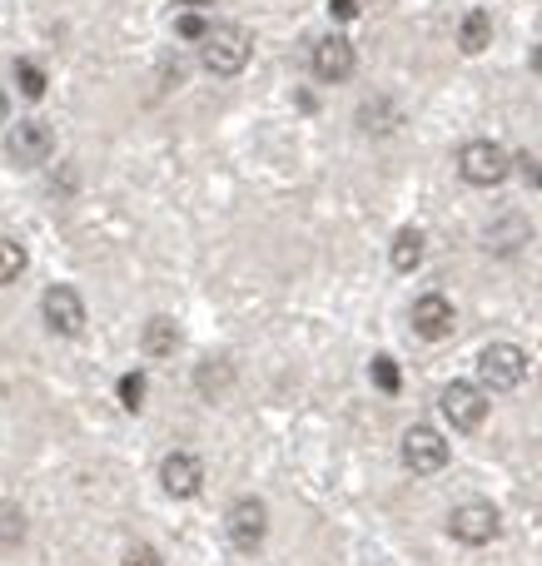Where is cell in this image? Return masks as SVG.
<instances>
[{
	"instance_id": "obj_1",
	"label": "cell",
	"mask_w": 542,
	"mask_h": 566,
	"mask_svg": "<svg viewBox=\"0 0 542 566\" xmlns=\"http://www.w3.org/2000/svg\"><path fill=\"white\" fill-rule=\"evenodd\" d=\"M249 55H254V35H249L244 25H209V35L199 40V60H205V70L219 80L239 75V70L249 65Z\"/></svg>"
},
{
	"instance_id": "obj_2",
	"label": "cell",
	"mask_w": 542,
	"mask_h": 566,
	"mask_svg": "<svg viewBox=\"0 0 542 566\" xmlns=\"http://www.w3.org/2000/svg\"><path fill=\"white\" fill-rule=\"evenodd\" d=\"M508 169H513V159H508V149L498 145V139H468V145L458 149V175H463L473 189L503 185Z\"/></svg>"
},
{
	"instance_id": "obj_3",
	"label": "cell",
	"mask_w": 542,
	"mask_h": 566,
	"mask_svg": "<svg viewBox=\"0 0 542 566\" xmlns=\"http://www.w3.org/2000/svg\"><path fill=\"white\" fill-rule=\"evenodd\" d=\"M478 378L493 392H513L518 382L528 378V353L518 348V343H488V348L478 353Z\"/></svg>"
},
{
	"instance_id": "obj_4",
	"label": "cell",
	"mask_w": 542,
	"mask_h": 566,
	"mask_svg": "<svg viewBox=\"0 0 542 566\" xmlns=\"http://www.w3.org/2000/svg\"><path fill=\"white\" fill-rule=\"evenodd\" d=\"M448 532H454L458 542H468V547H488V542H498V532H503V517H498L493 502L473 497L448 512Z\"/></svg>"
},
{
	"instance_id": "obj_5",
	"label": "cell",
	"mask_w": 542,
	"mask_h": 566,
	"mask_svg": "<svg viewBox=\"0 0 542 566\" xmlns=\"http://www.w3.org/2000/svg\"><path fill=\"white\" fill-rule=\"evenodd\" d=\"M404 468L418 472V478H434V472L448 468V438L438 428H428V422H414V428L404 432Z\"/></svg>"
},
{
	"instance_id": "obj_6",
	"label": "cell",
	"mask_w": 542,
	"mask_h": 566,
	"mask_svg": "<svg viewBox=\"0 0 542 566\" xmlns=\"http://www.w3.org/2000/svg\"><path fill=\"white\" fill-rule=\"evenodd\" d=\"M358 65V50L348 35H319L314 50H309V70H314V80H324V85H344L348 75H354Z\"/></svg>"
},
{
	"instance_id": "obj_7",
	"label": "cell",
	"mask_w": 542,
	"mask_h": 566,
	"mask_svg": "<svg viewBox=\"0 0 542 566\" xmlns=\"http://www.w3.org/2000/svg\"><path fill=\"white\" fill-rule=\"evenodd\" d=\"M438 412H444L458 432H478L488 418V392L478 388V382H448V388L438 392Z\"/></svg>"
},
{
	"instance_id": "obj_8",
	"label": "cell",
	"mask_w": 542,
	"mask_h": 566,
	"mask_svg": "<svg viewBox=\"0 0 542 566\" xmlns=\"http://www.w3.org/2000/svg\"><path fill=\"white\" fill-rule=\"evenodd\" d=\"M40 318H45V328L60 333V338H80V333H85V298H80L70 283H55V289H45V298H40Z\"/></svg>"
},
{
	"instance_id": "obj_9",
	"label": "cell",
	"mask_w": 542,
	"mask_h": 566,
	"mask_svg": "<svg viewBox=\"0 0 542 566\" xmlns=\"http://www.w3.org/2000/svg\"><path fill=\"white\" fill-rule=\"evenodd\" d=\"M225 532H229V542H234L239 552H254L259 542H264V532H269L264 502H259V497H239L234 507H229V517H225Z\"/></svg>"
},
{
	"instance_id": "obj_10",
	"label": "cell",
	"mask_w": 542,
	"mask_h": 566,
	"mask_svg": "<svg viewBox=\"0 0 542 566\" xmlns=\"http://www.w3.org/2000/svg\"><path fill=\"white\" fill-rule=\"evenodd\" d=\"M50 149H55V139H50V125H40V119H25V125H15V129H10V139H6L10 165H20V169L45 165Z\"/></svg>"
},
{
	"instance_id": "obj_11",
	"label": "cell",
	"mask_w": 542,
	"mask_h": 566,
	"mask_svg": "<svg viewBox=\"0 0 542 566\" xmlns=\"http://www.w3.org/2000/svg\"><path fill=\"white\" fill-rule=\"evenodd\" d=\"M454 328H458L454 298H444V293H424V298L414 303V333L424 343H444Z\"/></svg>"
},
{
	"instance_id": "obj_12",
	"label": "cell",
	"mask_w": 542,
	"mask_h": 566,
	"mask_svg": "<svg viewBox=\"0 0 542 566\" xmlns=\"http://www.w3.org/2000/svg\"><path fill=\"white\" fill-rule=\"evenodd\" d=\"M159 488H165L175 502L199 497V488H205V462H199L195 452H169L165 468H159Z\"/></svg>"
},
{
	"instance_id": "obj_13",
	"label": "cell",
	"mask_w": 542,
	"mask_h": 566,
	"mask_svg": "<svg viewBox=\"0 0 542 566\" xmlns=\"http://www.w3.org/2000/svg\"><path fill=\"white\" fill-rule=\"evenodd\" d=\"M488 45H493V15H488V10H468V15L458 20V50H463V55H483Z\"/></svg>"
},
{
	"instance_id": "obj_14",
	"label": "cell",
	"mask_w": 542,
	"mask_h": 566,
	"mask_svg": "<svg viewBox=\"0 0 542 566\" xmlns=\"http://www.w3.org/2000/svg\"><path fill=\"white\" fill-rule=\"evenodd\" d=\"M424 249H428V239L418 234V229H398V234H394V249H388V259H394L398 274H414V269L424 264Z\"/></svg>"
},
{
	"instance_id": "obj_15",
	"label": "cell",
	"mask_w": 542,
	"mask_h": 566,
	"mask_svg": "<svg viewBox=\"0 0 542 566\" xmlns=\"http://www.w3.org/2000/svg\"><path fill=\"white\" fill-rule=\"evenodd\" d=\"M139 343H145L149 358H169V353L179 348V323L175 318H149L145 333H139Z\"/></svg>"
},
{
	"instance_id": "obj_16",
	"label": "cell",
	"mask_w": 542,
	"mask_h": 566,
	"mask_svg": "<svg viewBox=\"0 0 542 566\" xmlns=\"http://www.w3.org/2000/svg\"><path fill=\"white\" fill-rule=\"evenodd\" d=\"M368 378H374V388L388 392V398H398V392H404V373H398V363L388 358V353H378V358L368 363Z\"/></svg>"
},
{
	"instance_id": "obj_17",
	"label": "cell",
	"mask_w": 542,
	"mask_h": 566,
	"mask_svg": "<svg viewBox=\"0 0 542 566\" xmlns=\"http://www.w3.org/2000/svg\"><path fill=\"white\" fill-rule=\"evenodd\" d=\"M25 274V244L20 239H0V289Z\"/></svg>"
},
{
	"instance_id": "obj_18",
	"label": "cell",
	"mask_w": 542,
	"mask_h": 566,
	"mask_svg": "<svg viewBox=\"0 0 542 566\" xmlns=\"http://www.w3.org/2000/svg\"><path fill=\"white\" fill-rule=\"evenodd\" d=\"M15 85L25 99H45V70L35 60H15Z\"/></svg>"
},
{
	"instance_id": "obj_19",
	"label": "cell",
	"mask_w": 542,
	"mask_h": 566,
	"mask_svg": "<svg viewBox=\"0 0 542 566\" xmlns=\"http://www.w3.org/2000/svg\"><path fill=\"white\" fill-rule=\"evenodd\" d=\"M25 537V512L15 502H0V547H15Z\"/></svg>"
},
{
	"instance_id": "obj_20",
	"label": "cell",
	"mask_w": 542,
	"mask_h": 566,
	"mask_svg": "<svg viewBox=\"0 0 542 566\" xmlns=\"http://www.w3.org/2000/svg\"><path fill=\"white\" fill-rule=\"evenodd\" d=\"M119 402H125L129 412L145 408V373H125V378H119Z\"/></svg>"
},
{
	"instance_id": "obj_21",
	"label": "cell",
	"mask_w": 542,
	"mask_h": 566,
	"mask_svg": "<svg viewBox=\"0 0 542 566\" xmlns=\"http://www.w3.org/2000/svg\"><path fill=\"white\" fill-rule=\"evenodd\" d=\"M175 35H179V40H205V35H209L205 15H199V10H185V15L175 20Z\"/></svg>"
},
{
	"instance_id": "obj_22",
	"label": "cell",
	"mask_w": 542,
	"mask_h": 566,
	"mask_svg": "<svg viewBox=\"0 0 542 566\" xmlns=\"http://www.w3.org/2000/svg\"><path fill=\"white\" fill-rule=\"evenodd\" d=\"M125 566H159V552L149 547V542H135V547L125 552Z\"/></svg>"
},
{
	"instance_id": "obj_23",
	"label": "cell",
	"mask_w": 542,
	"mask_h": 566,
	"mask_svg": "<svg viewBox=\"0 0 542 566\" xmlns=\"http://www.w3.org/2000/svg\"><path fill=\"white\" fill-rule=\"evenodd\" d=\"M329 10H334V20H354L358 15V0H329Z\"/></svg>"
},
{
	"instance_id": "obj_24",
	"label": "cell",
	"mask_w": 542,
	"mask_h": 566,
	"mask_svg": "<svg viewBox=\"0 0 542 566\" xmlns=\"http://www.w3.org/2000/svg\"><path fill=\"white\" fill-rule=\"evenodd\" d=\"M523 169H528V175H533V185L542 189V165H538V159H523Z\"/></svg>"
},
{
	"instance_id": "obj_25",
	"label": "cell",
	"mask_w": 542,
	"mask_h": 566,
	"mask_svg": "<svg viewBox=\"0 0 542 566\" xmlns=\"http://www.w3.org/2000/svg\"><path fill=\"white\" fill-rule=\"evenodd\" d=\"M175 6H185V10H205V6H215V0H175Z\"/></svg>"
},
{
	"instance_id": "obj_26",
	"label": "cell",
	"mask_w": 542,
	"mask_h": 566,
	"mask_svg": "<svg viewBox=\"0 0 542 566\" xmlns=\"http://www.w3.org/2000/svg\"><path fill=\"white\" fill-rule=\"evenodd\" d=\"M6 115H10V99H6V90H0V129H6Z\"/></svg>"
},
{
	"instance_id": "obj_27",
	"label": "cell",
	"mask_w": 542,
	"mask_h": 566,
	"mask_svg": "<svg viewBox=\"0 0 542 566\" xmlns=\"http://www.w3.org/2000/svg\"><path fill=\"white\" fill-rule=\"evenodd\" d=\"M528 60H533V70L542 75V45H533V55H528Z\"/></svg>"
}]
</instances>
